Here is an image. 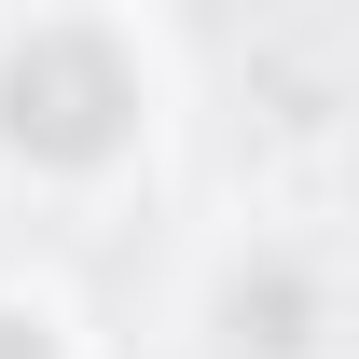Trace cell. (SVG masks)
<instances>
[{
	"label": "cell",
	"instance_id": "cell-2",
	"mask_svg": "<svg viewBox=\"0 0 359 359\" xmlns=\"http://www.w3.org/2000/svg\"><path fill=\"white\" fill-rule=\"evenodd\" d=\"M0 359H55V346H42V318H0Z\"/></svg>",
	"mask_w": 359,
	"mask_h": 359
},
{
	"label": "cell",
	"instance_id": "cell-1",
	"mask_svg": "<svg viewBox=\"0 0 359 359\" xmlns=\"http://www.w3.org/2000/svg\"><path fill=\"white\" fill-rule=\"evenodd\" d=\"M125 69H111V42H83V28H42V42L0 69V125L28 138V152H55V166H83V152H111L125 138Z\"/></svg>",
	"mask_w": 359,
	"mask_h": 359
}]
</instances>
